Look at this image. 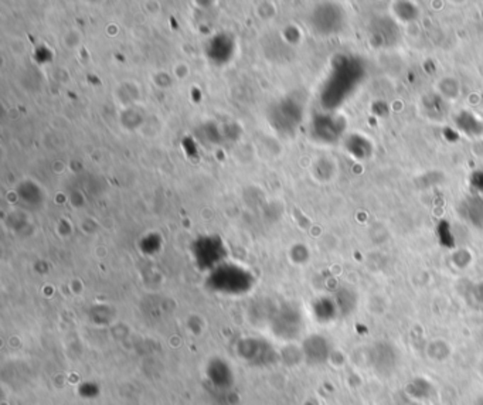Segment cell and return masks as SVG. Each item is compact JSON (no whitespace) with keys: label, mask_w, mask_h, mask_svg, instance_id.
I'll return each mask as SVG.
<instances>
[{"label":"cell","mask_w":483,"mask_h":405,"mask_svg":"<svg viewBox=\"0 0 483 405\" xmlns=\"http://www.w3.org/2000/svg\"><path fill=\"white\" fill-rule=\"evenodd\" d=\"M363 74L364 68L356 58H346L336 67L331 82L334 86V103L341 102L350 92H353V89L361 81Z\"/></svg>","instance_id":"obj_1"},{"label":"cell","mask_w":483,"mask_h":405,"mask_svg":"<svg viewBox=\"0 0 483 405\" xmlns=\"http://www.w3.org/2000/svg\"><path fill=\"white\" fill-rule=\"evenodd\" d=\"M462 217L476 228H483V200L477 197L466 198L460 204Z\"/></svg>","instance_id":"obj_3"},{"label":"cell","mask_w":483,"mask_h":405,"mask_svg":"<svg viewBox=\"0 0 483 405\" xmlns=\"http://www.w3.org/2000/svg\"><path fill=\"white\" fill-rule=\"evenodd\" d=\"M475 405H483V397H482V398H480V399H479V401H477Z\"/></svg>","instance_id":"obj_4"},{"label":"cell","mask_w":483,"mask_h":405,"mask_svg":"<svg viewBox=\"0 0 483 405\" xmlns=\"http://www.w3.org/2000/svg\"><path fill=\"white\" fill-rule=\"evenodd\" d=\"M370 42L375 47H391L395 45L399 37L398 27L390 17H377L368 24L367 30Z\"/></svg>","instance_id":"obj_2"}]
</instances>
